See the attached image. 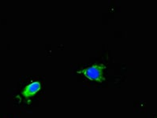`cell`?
Returning <instances> with one entry per match:
<instances>
[{"mask_svg":"<svg viewBox=\"0 0 157 118\" xmlns=\"http://www.w3.org/2000/svg\"><path fill=\"white\" fill-rule=\"evenodd\" d=\"M105 68L106 66L103 64H96L81 69L78 71V72L83 74L84 76L91 80L101 82L102 80H104V71Z\"/></svg>","mask_w":157,"mask_h":118,"instance_id":"6da1fadb","label":"cell"},{"mask_svg":"<svg viewBox=\"0 0 157 118\" xmlns=\"http://www.w3.org/2000/svg\"><path fill=\"white\" fill-rule=\"evenodd\" d=\"M41 88V84L39 81H34L27 85L22 91V95L25 98H29L36 94Z\"/></svg>","mask_w":157,"mask_h":118,"instance_id":"7a4b0ae2","label":"cell"}]
</instances>
